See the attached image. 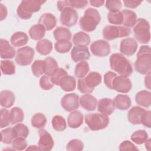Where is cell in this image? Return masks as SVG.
I'll list each match as a JSON object with an SVG mask.
<instances>
[{"label":"cell","mask_w":151,"mask_h":151,"mask_svg":"<svg viewBox=\"0 0 151 151\" xmlns=\"http://www.w3.org/2000/svg\"><path fill=\"white\" fill-rule=\"evenodd\" d=\"M110 65L111 70L122 77H128L133 73V68L130 63L121 54L114 53L111 55Z\"/></svg>","instance_id":"cell-1"},{"label":"cell","mask_w":151,"mask_h":151,"mask_svg":"<svg viewBox=\"0 0 151 151\" xmlns=\"http://www.w3.org/2000/svg\"><path fill=\"white\" fill-rule=\"evenodd\" d=\"M150 48L148 45L142 46L137 54V59L134 68L137 72L141 74H147L150 72Z\"/></svg>","instance_id":"cell-2"},{"label":"cell","mask_w":151,"mask_h":151,"mask_svg":"<svg viewBox=\"0 0 151 151\" xmlns=\"http://www.w3.org/2000/svg\"><path fill=\"white\" fill-rule=\"evenodd\" d=\"M101 21L99 11L94 8H88L84 12V15L80 19L79 24L81 28L86 32L94 31Z\"/></svg>","instance_id":"cell-3"},{"label":"cell","mask_w":151,"mask_h":151,"mask_svg":"<svg viewBox=\"0 0 151 151\" xmlns=\"http://www.w3.org/2000/svg\"><path fill=\"white\" fill-rule=\"evenodd\" d=\"M45 1L38 0H24L22 1L17 9L18 16L22 19H29L32 13L40 11L41 5Z\"/></svg>","instance_id":"cell-4"},{"label":"cell","mask_w":151,"mask_h":151,"mask_svg":"<svg viewBox=\"0 0 151 151\" xmlns=\"http://www.w3.org/2000/svg\"><path fill=\"white\" fill-rule=\"evenodd\" d=\"M85 122L90 130L97 131L105 129L109 125V119L102 113H88L85 116Z\"/></svg>","instance_id":"cell-5"},{"label":"cell","mask_w":151,"mask_h":151,"mask_svg":"<svg viewBox=\"0 0 151 151\" xmlns=\"http://www.w3.org/2000/svg\"><path fill=\"white\" fill-rule=\"evenodd\" d=\"M133 32L136 39L142 44H147L150 39V25L144 18H139L134 25Z\"/></svg>","instance_id":"cell-6"},{"label":"cell","mask_w":151,"mask_h":151,"mask_svg":"<svg viewBox=\"0 0 151 151\" xmlns=\"http://www.w3.org/2000/svg\"><path fill=\"white\" fill-rule=\"evenodd\" d=\"M130 33L131 29L125 27L107 25L103 29V37L107 40L126 37L129 36Z\"/></svg>","instance_id":"cell-7"},{"label":"cell","mask_w":151,"mask_h":151,"mask_svg":"<svg viewBox=\"0 0 151 151\" xmlns=\"http://www.w3.org/2000/svg\"><path fill=\"white\" fill-rule=\"evenodd\" d=\"M34 54V50L30 47L26 46L20 48L17 51L15 61L19 65H28L31 63Z\"/></svg>","instance_id":"cell-8"},{"label":"cell","mask_w":151,"mask_h":151,"mask_svg":"<svg viewBox=\"0 0 151 151\" xmlns=\"http://www.w3.org/2000/svg\"><path fill=\"white\" fill-rule=\"evenodd\" d=\"M132 87V84L129 78L116 75L112 81L110 89L120 93H127L131 90Z\"/></svg>","instance_id":"cell-9"},{"label":"cell","mask_w":151,"mask_h":151,"mask_svg":"<svg viewBox=\"0 0 151 151\" xmlns=\"http://www.w3.org/2000/svg\"><path fill=\"white\" fill-rule=\"evenodd\" d=\"M60 19L61 24L63 25L72 27L76 25L77 22V12L73 8L66 7L61 11Z\"/></svg>","instance_id":"cell-10"},{"label":"cell","mask_w":151,"mask_h":151,"mask_svg":"<svg viewBox=\"0 0 151 151\" xmlns=\"http://www.w3.org/2000/svg\"><path fill=\"white\" fill-rule=\"evenodd\" d=\"M90 50L92 54L96 56L106 57L110 52V46L104 40H97L91 44Z\"/></svg>","instance_id":"cell-11"},{"label":"cell","mask_w":151,"mask_h":151,"mask_svg":"<svg viewBox=\"0 0 151 151\" xmlns=\"http://www.w3.org/2000/svg\"><path fill=\"white\" fill-rule=\"evenodd\" d=\"M61 104L67 111H74L79 106V97L76 93L67 94L63 97L61 100Z\"/></svg>","instance_id":"cell-12"},{"label":"cell","mask_w":151,"mask_h":151,"mask_svg":"<svg viewBox=\"0 0 151 151\" xmlns=\"http://www.w3.org/2000/svg\"><path fill=\"white\" fill-rule=\"evenodd\" d=\"M38 132L40 139L38 143V147L40 150L49 151L51 150L54 144L51 135L44 129H41Z\"/></svg>","instance_id":"cell-13"},{"label":"cell","mask_w":151,"mask_h":151,"mask_svg":"<svg viewBox=\"0 0 151 151\" xmlns=\"http://www.w3.org/2000/svg\"><path fill=\"white\" fill-rule=\"evenodd\" d=\"M137 46V42L134 39L126 38L123 39L120 42V51L127 56H132L136 52Z\"/></svg>","instance_id":"cell-14"},{"label":"cell","mask_w":151,"mask_h":151,"mask_svg":"<svg viewBox=\"0 0 151 151\" xmlns=\"http://www.w3.org/2000/svg\"><path fill=\"white\" fill-rule=\"evenodd\" d=\"M71 57L74 62L88 60L90 53L87 46H75L71 51Z\"/></svg>","instance_id":"cell-15"},{"label":"cell","mask_w":151,"mask_h":151,"mask_svg":"<svg viewBox=\"0 0 151 151\" xmlns=\"http://www.w3.org/2000/svg\"><path fill=\"white\" fill-rule=\"evenodd\" d=\"M98 111L105 115H110L115 109V105L113 100L109 98L100 99L97 103Z\"/></svg>","instance_id":"cell-16"},{"label":"cell","mask_w":151,"mask_h":151,"mask_svg":"<svg viewBox=\"0 0 151 151\" xmlns=\"http://www.w3.org/2000/svg\"><path fill=\"white\" fill-rule=\"evenodd\" d=\"M38 24L42 25L46 31H50L55 27L57 19L51 13H44L40 17Z\"/></svg>","instance_id":"cell-17"},{"label":"cell","mask_w":151,"mask_h":151,"mask_svg":"<svg viewBox=\"0 0 151 151\" xmlns=\"http://www.w3.org/2000/svg\"><path fill=\"white\" fill-rule=\"evenodd\" d=\"M0 53L1 58L10 59L12 58L15 56V51L7 40L1 39Z\"/></svg>","instance_id":"cell-18"},{"label":"cell","mask_w":151,"mask_h":151,"mask_svg":"<svg viewBox=\"0 0 151 151\" xmlns=\"http://www.w3.org/2000/svg\"><path fill=\"white\" fill-rule=\"evenodd\" d=\"M79 104L86 110L93 111L96 108L97 99L90 94H84L79 99Z\"/></svg>","instance_id":"cell-19"},{"label":"cell","mask_w":151,"mask_h":151,"mask_svg":"<svg viewBox=\"0 0 151 151\" xmlns=\"http://www.w3.org/2000/svg\"><path fill=\"white\" fill-rule=\"evenodd\" d=\"M145 110V109L139 106L133 107L128 112V120L133 124H140L142 116Z\"/></svg>","instance_id":"cell-20"},{"label":"cell","mask_w":151,"mask_h":151,"mask_svg":"<svg viewBox=\"0 0 151 151\" xmlns=\"http://www.w3.org/2000/svg\"><path fill=\"white\" fill-rule=\"evenodd\" d=\"M68 124L71 128L75 129L80 127L83 122V115L81 111L74 110L68 117Z\"/></svg>","instance_id":"cell-21"},{"label":"cell","mask_w":151,"mask_h":151,"mask_svg":"<svg viewBox=\"0 0 151 151\" xmlns=\"http://www.w3.org/2000/svg\"><path fill=\"white\" fill-rule=\"evenodd\" d=\"M83 79L86 85L89 88L93 90L95 87L101 83V76L97 72H90Z\"/></svg>","instance_id":"cell-22"},{"label":"cell","mask_w":151,"mask_h":151,"mask_svg":"<svg viewBox=\"0 0 151 151\" xmlns=\"http://www.w3.org/2000/svg\"><path fill=\"white\" fill-rule=\"evenodd\" d=\"M14 94L7 90H3L0 93V104L2 107L5 108L11 107L15 102Z\"/></svg>","instance_id":"cell-23"},{"label":"cell","mask_w":151,"mask_h":151,"mask_svg":"<svg viewBox=\"0 0 151 151\" xmlns=\"http://www.w3.org/2000/svg\"><path fill=\"white\" fill-rule=\"evenodd\" d=\"M115 107L120 110H125L128 109L131 106V100L127 95L118 94L113 100Z\"/></svg>","instance_id":"cell-24"},{"label":"cell","mask_w":151,"mask_h":151,"mask_svg":"<svg viewBox=\"0 0 151 151\" xmlns=\"http://www.w3.org/2000/svg\"><path fill=\"white\" fill-rule=\"evenodd\" d=\"M136 102L144 107H149L151 104V93L147 90L139 91L135 96Z\"/></svg>","instance_id":"cell-25"},{"label":"cell","mask_w":151,"mask_h":151,"mask_svg":"<svg viewBox=\"0 0 151 151\" xmlns=\"http://www.w3.org/2000/svg\"><path fill=\"white\" fill-rule=\"evenodd\" d=\"M58 86H60L61 89L64 91H71L76 88V81L74 77L66 75L61 79Z\"/></svg>","instance_id":"cell-26"},{"label":"cell","mask_w":151,"mask_h":151,"mask_svg":"<svg viewBox=\"0 0 151 151\" xmlns=\"http://www.w3.org/2000/svg\"><path fill=\"white\" fill-rule=\"evenodd\" d=\"M11 44L16 47L24 46L28 41V37L26 33L18 31L14 33L10 39Z\"/></svg>","instance_id":"cell-27"},{"label":"cell","mask_w":151,"mask_h":151,"mask_svg":"<svg viewBox=\"0 0 151 151\" xmlns=\"http://www.w3.org/2000/svg\"><path fill=\"white\" fill-rule=\"evenodd\" d=\"M37 51L41 55H46L49 54L52 50V42L47 39H43L39 41L36 44Z\"/></svg>","instance_id":"cell-28"},{"label":"cell","mask_w":151,"mask_h":151,"mask_svg":"<svg viewBox=\"0 0 151 151\" xmlns=\"http://www.w3.org/2000/svg\"><path fill=\"white\" fill-rule=\"evenodd\" d=\"M123 15V24L126 27H133L137 21V16L136 13L131 10L124 9L122 11Z\"/></svg>","instance_id":"cell-29"},{"label":"cell","mask_w":151,"mask_h":151,"mask_svg":"<svg viewBox=\"0 0 151 151\" xmlns=\"http://www.w3.org/2000/svg\"><path fill=\"white\" fill-rule=\"evenodd\" d=\"M45 28L41 24H37L32 25L29 30V35L30 37L34 40H41L45 35Z\"/></svg>","instance_id":"cell-30"},{"label":"cell","mask_w":151,"mask_h":151,"mask_svg":"<svg viewBox=\"0 0 151 151\" xmlns=\"http://www.w3.org/2000/svg\"><path fill=\"white\" fill-rule=\"evenodd\" d=\"M90 36L84 32L76 33L73 38V42L75 46H87L90 42Z\"/></svg>","instance_id":"cell-31"},{"label":"cell","mask_w":151,"mask_h":151,"mask_svg":"<svg viewBox=\"0 0 151 151\" xmlns=\"http://www.w3.org/2000/svg\"><path fill=\"white\" fill-rule=\"evenodd\" d=\"M53 35L55 40H67L69 41L71 38V32L67 28L58 27L53 31Z\"/></svg>","instance_id":"cell-32"},{"label":"cell","mask_w":151,"mask_h":151,"mask_svg":"<svg viewBox=\"0 0 151 151\" xmlns=\"http://www.w3.org/2000/svg\"><path fill=\"white\" fill-rule=\"evenodd\" d=\"M9 116L11 123L14 124L22 122L24 120V114L21 108L14 107L9 112Z\"/></svg>","instance_id":"cell-33"},{"label":"cell","mask_w":151,"mask_h":151,"mask_svg":"<svg viewBox=\"0 0 151 151\" xmlns=\"http://www.w3.org/2000/svg\"><path fill=\"white\" fill-rule=\"evenodd\" d=\"M89 70L90 68L88 63L85 61H81L76 65L74 69V75L78 78H84L88 73Z\"/></svg>","instance_id":"cell-34"},{"label":"cell","mask_w":151,"mask_h":151,"mask_svg":"<svg viewBox=\"0 0 151 151\" xmlns=\"http://www.w3.org/2000/svg\"><path fill=\"white\" fill-rule=\"evenodd\" d=\"M44 61V73L46 76L51 77L53 72L58 68V64L55 60L48 57L45 58Z\"/></svg>","instance_id":"cell-35"},{"label":"cell","mask_w":151,"mask_h":151,"mask_svg":"<svg viewBox=\"0 0 151 151\" xmlns=\"http://www.w3.org/2000/svg\"><path fill=\"white\" fill-rule=\"evenodd\" d=\"M31 125L36 129H42L45 127L47 123L46 116L41 113H37L31 118Z\"/></svg>","instance_id":"cell-36"},{"label":"cell","mask_w":151,"mask_h":151,"mask_svg":"<svg viewBox=\"0 0 151 151\" xmlns=\"http://www.w3.org/2000/svg\"><path fill=\"white\" fill-rule=\"evenodd\" d=\"M1 134V142L5 144L9 145L11 143L14 139L16 138V136L13 127H8L2 130Z\"/></svg>","instance_id":"cell-37"},{"label":"cell","mask_w":151,"mask_h":151,"mask_svg":"<svg viewBox=\"0 0 151 151\" xmlns=\"http://www.w3.org/2000/svg\"><path fill=\"white\" fill-rule=\"evenodd\" d=\"M51 124L53 129L57 131H63L67 127L65 120L60 115H55L52 117Z\"/></svg>","instance_id":"cell-38"},{"label":"cell","mask_w":151,"mask_h":151,"mask_svg":"<svg viewBox=\"0 0 151 151\" xmlns=\"http://www.w3.org/2000/svg\"><path fill=\"white\" fill-rule=\"evenodd\" d=\"M1 70L5 75H12L15 73V65L10 60H2L1 61Z\"/></svg>","instance_id":"cell-39"},{"label":"cell","mask_w":151,"mask_h":151,"mask_svg":"<svg viewBox=\"0 0 151 151\" xmlns=\"http://www.w3.org/2000/svg\"><path fill=\"white\" fill-rule=\"evenodd\" d=\"M148 134L144 130L135 131L131 136V140L137 145H141L147 139Z\"/></svg>","instance_id":"cell-40"},{"label":"cell","mask_w":151,"mask_h":151,"mask_svg":"<svg viewBox=\"0 0 151 151\" xmlns=\"http://www.w3.org/2000/svg\"><path fill=\"white\" fill-rule=\"evenodd\" d=\"M72 47V43L70 41L61 40L57 41L54 44L55 51L59 53H66Z\"/></svg>","instance_id":"cell-41"},{"label":"cell","mask_w":151,"mask_h":151,"mask_svg":"<svg viewBox=\"0 0 151 151\" xmlns=\"http://www.w3.org/2000/svg\"><path fill=\"white\" fill-rule=\"evenodd\" d=\"M31 70L35 77H40L44 73V61L35 60L31 65Z\"/></svg>","instance_id":"cell-42"},{"label":"cell","mask_w":151,"mask_h":151,"mask_svg":"<svg viewBox=\"0 0 151 151\" xmlns=\"http://www.w3.org/2000/svg\"><path fill=\"white\" fill-rule=\"evenodd\" d=\"M107 19L110 24L120 25L122 24L123 22V15L120 11L116 12H109L107 14Z\"/></svg>","instance_id":"cell-43"},{"label":"cell","mask_w":151,"mask_h":151,"mask_svg":"<svg viewBox=\"0 0 151 151\" xmlns=\"http://www.w3.org/2000/svg\"><path fill=\"white\" fill-rule=\"evenodd\" d=\"M14 130L16 136V137H23L27 138L29 134V129L27 126L22 123H18L16 124L14 127Z\"/></svg>","instance_id":"cell-44"},{"label":"cell","mask_w":151,"mask_h":151,"mask_svg":"<svg viewBox=\"0 0 151 151\" xmlns=\"http://www.w3.org/2000/svg\"><path fill=\"white\" fill-rule=\"evenodd\" d=\"M66 75H68V74L64 69L62 68H58L53 72L50 78L54 84L58 86L59 82L61 79Z\"/></svg>","instance_id":"cell-45"},{"label":"cell","mask_w":151,"mask_h":151,"mask_svg":"<svg viewBox=\"0 0 151 151\" xmlns=\"http://www.w3.org/2000/svg\"><path fill=\"white\" fill-rule=\"evenodd\" d=\"M84 148V144L81 140L77 139L71 140L67 145V150L68 151H80Z\"/></svg>","instance_id":"cell-46"},{"label":"cell","mask_w":151,"mask_h":151,"mask_svg":"<svg viewBox=\"0 0 151 151\" xmlns=\"http://www.w3.org/2000/svg\"><path fill=\"white\" fill-rule=\"evenodd\" d=\"M10 121L9 112L7 109H1L0 111V126L1 128H4L8 126Z\"/></svg>","instance_id":"cell-47"},{"label":"cell","mask_w":151,"mask_h":151,"mask_svg":"<svg viewBox=\"0 0 151 151\" xmlns=\"http://www.w3.org/2000/svg\"><path fill=\"white\" fill-rule=\"evenodd\" d=\"M106 7L110 12H116L120 11L122 8V2L119 0H109L106 2Z\"/></svg>","instance_id":"cell-48"},{"label":"cell","mask_w":151,"mask_h":151,"mask_svg":"<svg viewBox=\"0 0 151 151\" xmlns=\"http://www.w3.org/2000/svg\"><path fill=\"white\" fill-rule=\"evenodd\" d=\"M12 146L15 150H23L26 149L27 143L25 138L19 137H16L12 142Z\"/></svg>","instance_id":"cell-49"},{"label":"cell","mask_w":151,"mask_h":151,"mask_svg":"<svg viewBox=\"0 0 151 151\" xmlns=\"http://www.w3.org/2000/svg\"><path fill=\"white\" fill-rule=\"evenodd\" d=\"M40 86L44 90H48L54 87V84L49 76H43L40 80Z\"/></svg>","instance_id":"cell-50"},{"label":"cell","mask_w":151,"mask_h":151,"mask_svg":"<svg viewBox=\"0 0 151 151\" xmlns=\"http://www.w3.org/2000/svg\"><path fill=\"white\" fill-rule=\"evenodd\" d=\"M142 124L144 126L150 128L151 127V112L150 110H145L143 113L141 120L140 124Z\"/></svg>","instance_id":"cell-51"},{"label":"cell","mask_w":151,"mask_h":151,"mask_svg":"<svg viewBox=\"0 0 151 151\" xmlns=\"http://www.w3.org/2000/svg\"><path fill=\"white\" fill-rule=\"evenodd\" d=\"M119 150H138L135 145L129 140H124L122 142L119 146Z\"/></svg>","instance_id":"cell-52"},{"label":"cell","mask_w":151,"mask_h":151,"mask_svg":"<svg viewBox=\"0 0 151 151\" xmlns=\"http://www.w3.org/2000/svg\"><path fill=\"white\" fill-rule=\"evenodd\" d=\"M69 2V7L74 8H83L88 4L87 1L83 0H70Z\"/></svg>","instance_id":"cell-53"},{"label":"cell","mask_w":151,"mask_h":151,"mask_svg":"<svg viewBox=\"0 0 151 151\" xmlns=\"http://www.w3.org/2000/svg\"><path fill=\"white\" fill-rule=\"evenodd\" d=\"M77 87L78 90L82 93H86V94H90L91 93L93 90H91L90 88H89L85 84L84 81V79L83 78H79L78 80V84H77Z\"/></svg>","instance_id":"cell-54"},{"label":"cell","mask_w":151,"mask_h":151,"mask_svg":"<svg viewBox=\"0 0 151 151\" xmlns=\"http://www.w3.org/2000/svg\"><path fill=\"white\" fill-rule=\"evenodd\" d=\"M117 74L112 71H108L107 72L104 76V84H106V86L110 88H111V83L112 81L114 78V77L116 76Z\"/></svg>","instance_id":"cell-55"},{"label":"cell","mask_w":151,"mask_h":151,"mask_svg":"<svg viewBox=\"0 0 151 151\" xmlns=\"http://www.w3.org/2000/svg\"><path fill=\"white\" fill-rule=\"evenodd\" d=\"M142 2V1H133V0H126L123 1V3L126 7L129 8H136L140 5Z\"/></svg>","instance_id":"cell-56"},{"label":"cell","mask_w":151,"mask_h":151,"mask_svg":"<svg viewBox=\"0 0 151 151\" xmlns=\"http://www.w3.org/2000/svg\"><path fill=\"white\" fill-rule=\"evenodd\" d=\"M57 7L58 10L61 12L63 9L66 7H69L68 1H59L57 2Z\"/></svg>","instance_id":"cell-57"},{"label":"cell","mask_w":151,"mask_h":151,"mask_svg":"<svg viewBox=\"0 0 151 151\" xmlns=\"http://www.w3.org/2000/svg\"><path fill=\"white\" fill-rule=\"evenodd\" d=\"M8 12L7 9L5 6H4L2 4H0V15H1V20H4L7 16Z\"/></svg>","instance_id":"cell-58"},{"label":"cell","mask_w":151,"mask_h":151,"mask_svg":"<svg viewBox=\"0 0 151 151\" xmlns=\"http://www.w3.org/2000/svg\"><path fill=\"white\" fill-rule=\"evenodd\" d=\"M90 3L93 6L100 7V6H102L104 4V1H103V0H91V1H90Z\"/></svg>","instance_id":"cell-59"},{"label":"cell","mask_w":151,"mask_h":151,"mask_svg":"<svg viewBox=\"0 0 151 151\" xmlns=\"http://www.w3.org/2000/svg\"><path fill=\"white\" fill-rule=\"evenodd\" d=\"M150 72L147 74V75L145 78V86L148 89H150Z\"/></svg>","instance_id":"cell-60"},{"label":"cell","mask_w":151,"mask_h":151,"mask_svg":"<svg viewBox=\"0 0 151 151\" xmlns=\"http://www.w3.org/2000/svg\"><path fill=\"white\" fill-rule=\"evenodd\" d=\"M27 150H40V149L38 146H36L35 145H31V146H29L28 147L27 149Z\"/></svg>","instance_id":"cell-61"},{"label":"cell","mask_w":151,"mask_h":151,"mask_svg":"<svg viewBox=\"0 0 151 151\" xmlns=\"http://www.w3.org/2000/svg\"><path fill=\"white\" fill-rule=\"evenodd\" d=\"M150 139H149L148 140H146L145 142V146L146 149H147L148 150H150Z\"/></svg>","instance_id":"cell-62"}]
</instances>
